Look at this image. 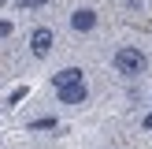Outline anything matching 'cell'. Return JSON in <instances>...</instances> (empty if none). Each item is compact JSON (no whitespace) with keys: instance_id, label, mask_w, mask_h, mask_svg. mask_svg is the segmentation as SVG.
Returning <instances> with one entry per match:
<instances>
[{"instance_id":"1","label":"cell","mask_w":152,"mask_h":149,"mask_svg":"<svg viewBox=\"0 0 152 149\" xmlns=\"http://www.w3.org/2000/svg\"><path fill=\"white\" fill-rule=\"evenodd\" d=\"M145 63H148V60H145L141 49H119V52H115V67H119L123 74H141Z\"/></svg>"},{"instance_id":"2","label":"cell","mask_w":152,"mask_h":149,"mask_svg":"<svg viewBox=\"0 0 152 149\" xmlns=\"http://www.w3.org/2000/svg\"><path fill=\"white\" fill-rule=\"evenodd\" d=\"M48 49H52V30L48 26L34 30V37H30V52H34V56H48Z\"/></svg>"},{"instance_id":"3","label":"cell","mask_w":152,"mask_h":149,"mask_svg":"<svg viewBox=\"0 0 152 149\" xmlns=\"http://www.w3.org/2000/svg\"><path fill=\"white\" fill-rule=\"evenodd\" d=\"M71 26L78 30V34H89V30L96 26V11L93 7H78V11L71 15Z\"/></svg>"},{"instance_id":"4","label":"cell","mask_w":152,"mask_h":149,"mask_svg":"<svg viewBox=\"0 0 152 149\" xmlns=\"http://www.w3.org/2000/svg\"><path fill=\"white\" fill-rule=\"evenodd\" d=\"M52 82H56V89L59 86H78V82H82V67H63V71L52 74Z\"/></svg>"},{"instance_id":"5","label":"cell","mask_w":152,"mask_h":149,"mask_svg":"<svg viewBox=\"0 0 152 149\" xmlns=\"http://www.w3.org/2000/svg\"><path fill=\"white\" fill-rule=\"evenodd\" d=\"M59 101L63 104H82L86 101V86H82V82L78 86H59Z\"/></svg>"},{"instance_id":"6","label":"cell","mask_w":152,"mask_h":149,"mask_svg":"<svg viewBox=\"0 0 152 149\" xmlns=\"http://www.w3.org/2000/svg\"><path fill=\"white\" fill-rule=\"evenodd\" d=\"M52 127H56V119H52V116H41V119L30 123V131H52Z\"/></svg>"},{"instance_id":"7","label":"cell","mask_w":152,"mask_h":149,"mask_svg":"<svg viewBox=\"0 0 152 149\" xmlns=\"http://www.w3.org/2000/svg\"><path fill=\"white\" fill-rule=\"evenodd\" d=\"M26 93H30L26 86H15L11 93H7V104H19V101H22V97H26Z\"/></svg>"},{"instance_id":"8","label":"cell","mask_w":152,"mask_h":149,"mask_svg":"<svg viewBox=\"0 0 152 149\" xmlns=\"http://www.w3.org/2000/svg\"><path fill=\"white\" fill-rule=\"evenodd\" d=\"M0 37H11V22L7 19H0Z\"/></svg>"},{"instance_id":"9","label":"cell","mask_w":152,"mask_h":149,"mask_svg":"<svg viewBox=\"0 0 152 149\" xmlns=\"http://www.w3.org/2000/svg\"><path fill=\"white\" fill-rule=\"evenodd\" d=\"M22 4H26V7H34V4H48V0H22Z\"/></svg>"},{"instance_id":"10","label":"cell","mask_w":152,"mask_h":149,"mask_svg":"<svg viewBox=\"0 0 152 149\" xmlns=\"http://www.w3.org/2000/svg\"><path fill=\"white\" fill-rule=\"evenodd\" d=\"M145 131H152V112H148V116H145Z\"/></svg>"}]
</instances>
